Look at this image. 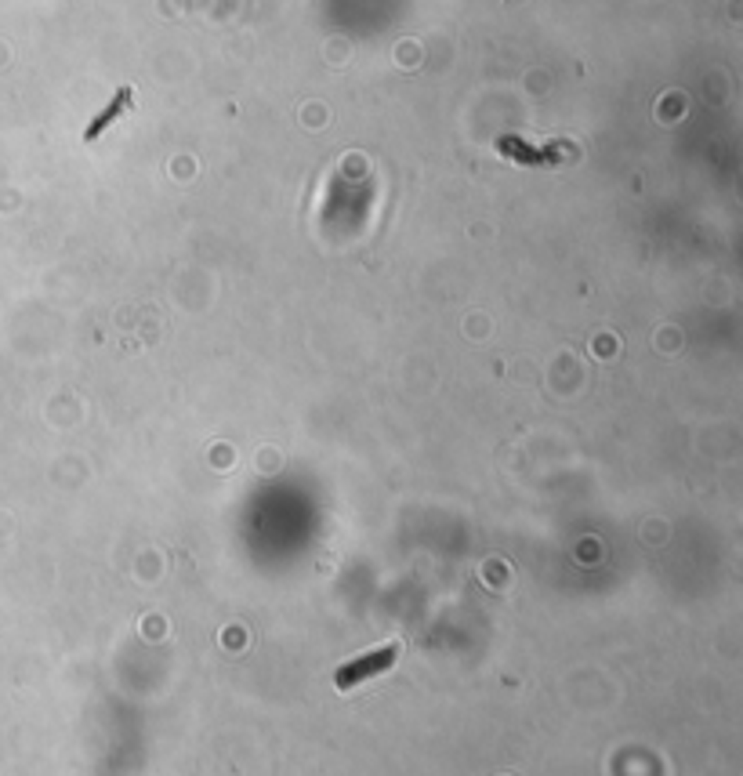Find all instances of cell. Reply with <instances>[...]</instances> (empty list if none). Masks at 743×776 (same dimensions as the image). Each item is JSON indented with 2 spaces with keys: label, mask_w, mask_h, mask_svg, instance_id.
Returning a JSON list of instances; mask_svg holds the SVG:
<instances>
[{
  "label": "cell",
  "mask_w": 743,
  "mask_h": 776,
  "mask_svg": "<svg viewBox=\"0 0 743 776\" xmlns=\"http://www.w3.org/2000/svg\"><path fill=\"white\" fill-rule=\"evenodd\" d=\"M127 98H131V87H123V91L117 94V102H112V109H109V113H102L99 120H94V123H91V131H87V138H94V135H99V131L105 128V123H109V120H112V117H117V113H120V109H123V105H127Z\"/></svg>",
  "instance_id": "1"
}]
</instances>
